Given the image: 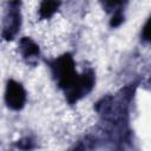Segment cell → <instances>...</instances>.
Instances as JSON below:
<instances>
[{"instance_id": "2", "label": "cell", "mask_w": 151, "mask_h": 151, "mask_svg": "<svg viewBox=\"0 0 151 151\" xmlns=\"http://www.w3.org/2000/svg\"><path fill=\"white\" fill-rule=\"evenodd\" d=\"M45 63L51 71L52 79L55 85L63 91L70 88L79 76L76 70V61L70 52L63 53L57 58L45 60Z\"/></svg>"}, {"instance_id": "4", "label": "cell", "mask_w": 151, "mask_h": 151, "mask_svg": "<svg viewBox=\"0 0 151 151\" xmlns=\"http://www.w3.org/2000/svg\"><path fill=\"white\" fill-rule=\"evenodd\" d=\"M96 86V72L92 67H86L73 83V85L64 91L65 99L68 105L77 104L80 99L90 94Z\"/></svg>"}, {"instance_id": "3", "label": "cell", "mask_w": 151, "mask_h": 151, "mask_svg": "<svg viewBox=\"0 0 151 151\" xmlns=\"http://www.w3.org/2000/svg\"><path fill=\"white\" fill-rule=\"evenodd\" d=\"M21 0H7L4 6L1 38L5 41H12L21 28Z\"/></svg>"}, {"instance_id": "5", "label": "cell", "mask_w": 151, "mask_h": 151, "mask_svg": "<svg viewBox=\"0 0 151 151\" xmlns=\"http://www.w3.org/2000/svg\"><path fill=\"white\" fill-rule=\"evenodd\" d=\"M4 100L9 110L21 111L27 101V92L22 84L14 79H8L6 81Z\"/></svg>"}, {"instance_id": "7", "label": "cell", "mask_w": 151, "mask_h": 151, "mask_svg": "<svg viewBox=\"0 0 151 151\" xmlns=\"http://www.w3.org/2000/svg\"><path fill=\"white\" fill-rule=\"evenodd\" d=\"M61 2H63V0H41L39 9H38L39 20L51 19L59 11Z\"/></svg>"}, {"instance_id": "10", "label": "cell", "mask_w": 151, "mask_h": 151, "mask_svg": "<svg viewBox=\"0 0 151 151\" xmlns=\"http://www.w3.org/2000/svg\"><path fill=\"white\" fill-rule=\"evenodd\" d=\"M124 20H125V15H124L123 12L114 13V14L111 15V19L109 21V25H110L111 28H117V27H119L124 22Z\"/></svg>"}, {"instance_id": "9", "label": "cell", "mask_w": 151, "mask_h": 151, "mask_svg": "<svg viewBox=\"0 0 151 151\" xmlns=\"http://www.w3.org/2000/svg\"><path fill=\"white\" fill-rule=\"evenodd\" d=\"M14 146L17 149H20V150H33V149L37 147V144H35V140L32 137L26 136V137L20 138L19 140H17Z\"/></svg>"}, {"instance_id": "11", "label": "cell", "mask_w": 151, "mask_h": 151, "mask_svg": "<svg viewBox=\"0 0 151 151\" xmlns=\"http://www.w3.org/2000/svg\"><path fill=\"white\" fill-rule=\"evenodd\" d=\"M140 41L143 44L150 42V19H147L140 31Z\"/></svg>"}, {"instance_id": "6", "label": "cell", "mask_w": 151, "mask_h": 151, "mask_svg": "<svg viewBox=\"0 0 151 151\" xmlns=\"http://www.w3.org/2000/svg\"><path fill=\"white\" fill-rule=\"evenodd\" d=\"M18 51L25 61L26 65L31 67H35L38 65V61L40 59V47L39 45L29 37H22L19 40V47Z\"/></svg>"}, {"instance_id": "8", "label": "cell", "mask_w": 151, "mask_h": 151, "mask_svg": "<svg viewBox=\"0 0 151 151\" xmlns=\"http://www.w3.org/2000/svg\"><path fill=\"white\" fill-rule=\"evenodd\" d=\"M129 0H99V4L101 8L107 14H114V13H124V9L127 5Z\"/></svg>"}, {"instance_id": "1", "label": "cell", "mask_w": 151, "mask_h": 151, "mask_svg": "<svg viewBox=\"0 0 151 151\" xmlns=\"http://www.w3.org/2000/svg\"><path fill=\"white\" fill-rule=\"evenodd\" d=\"M140 79L124 85L116 94H105L96 104L94 111L100 118L99 125L92 133L98 143L106 147L124 149L132 142L130 112Z\"/></svg>"}]
</instances>
